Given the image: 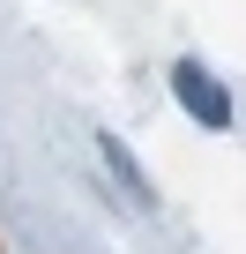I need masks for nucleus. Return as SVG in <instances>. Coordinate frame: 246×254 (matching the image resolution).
<instances>
[{"label":"nucleus","mask_w":246,"mask_h":254,"mask_svg":"<svg viewBox=\"0 0 246 254\" xmlns=\"http://www.w3.org/2000/svg\"><path fill=\"white\" fill-rule=\"evenodd\" d=\"M172 90H179V105H187L201 127H231V97H224L194 60H172Z\"/></svg>","instance_id":"1"}]
</instances>
